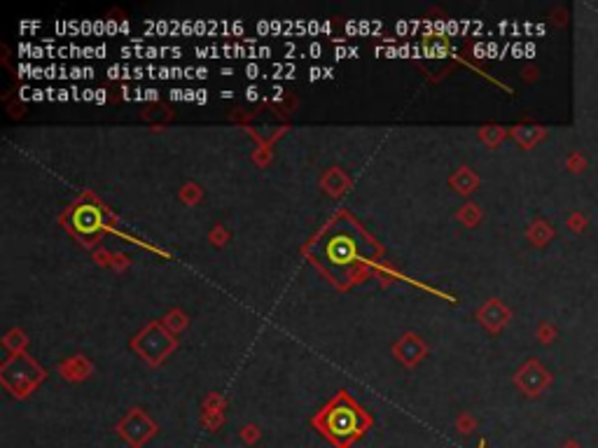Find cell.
<instances>
[{"mask_svg": "<svg viewBox=\"0 0 598 448\" xmlns=\"http://www.w3.org/2000/svg\"><path fill=\"white\" fill-rule=\"evenodd\" d=\"M119 33V24L115 19H105V36H117Z\"/></svg>", "mask_w": 598, "mask_h": 448, "instance_id": "obj_8", "label": "cell"}, {"mask_svg": "<svg viewBox=\"0 0 598 448\" xmlns=\"http://www.w3.org/2000/svg\"><path fill=\"white\" fill-rule=\"evenodd\" d=\"M66 101H72L70 89H59V103H66Z\"/></svg>", "mask_w": 598, "mask_h": 448, "instance_id": "obj_31", "label": "cell"}, {"mask_svg": "<svg viewBox=\"0 0 598 448\" xmlns=\"http://www.w3.org/2000/svg\"><path fill=\"white\" fill-rule=\"evenodd\" d=\"M155 33H157V36H166V33L171 36V22H164V19H162V22H157Z\"/></svg>", "mask_w": 598, "mask_h": 448, "instance_id": "obj_13", "label": "cell"}, {"mask_svg": "<svg viewBox=\"0 0 598 448\" xmlns=\"http://www.w3.org/2000/svg\"><path fill=\"white\" fill-rule=\"evenodd\" d=\"M220 98H222V101H224V98L229 101V98H234V91H231V89H224V91H220Z\"/></svg>", "mask_w": 598, "mask_h": 448, "instance_id": "obj_43", "label": "cell"}, {"mask_svg": "<svg viewBox=\"0 0 598 448\" xmlns=\"http://www.w3.org/2000/svg\"><path fill=\"white\" fill-rule=\"evenodd\" d=\"M297 47H295V43H285V54H292V52H295Z\"/></svg>", "mask_w": 598, "mask_h": 448, "instance_id": "obj_45", "label": "cell"}, {"mask_svg": "<svg viewBox=\"0 0 598 448\" xmlns=\"http://www.w3.org/2000/svg\"><path fill=\"white\" fill-rule=\"evenodd\" d=\"M344 31H346V36H358V22L348 19V22L344 24Z\"/></svg>", "mask_w": 598, "mask_h": 448, "instance_id": "obj_21", "label": "cell"}, {"mask_svg": "<svg viewBox=\"0 0 598 448\" xmlns=\"http://www.w3.org/2000/svg\"><path fill=\"white\" fill-rule=\"evenodd\" d=\"M262 75V68L260 65H257L255 61H250L248 65H245V77L248 79H255V77H260Z\"/></svg>", "mask_w": 598, "mask_h": 448, "instance_id": "obj_3", "label": "cell"}, {"mask_svg": "<svg viewBox=\"0 0 598 448\" xmlns=\"http://www.w3.org/2000/svg\"><path fill=\"white\" fill-rule=\"evenodd\" d=\"M318 33H323V22L311 19V22H309V36H318Z\"/></svg>", "mask_w": 598, "mask_h": 448, "instance_id": "obj_17", "label": "cell"}, {"mask_svg": "<svg viewBox=\"0 0 598 448\" xmlns=\"http://www.w3.org/2000/svg\"><path fill=\"white\" fill-rule=\"evenodd\" d=\"M105 93H108L105 89H96V98H94V103H96V105H103L105 101H108V96H105Z\"/></svg>", "mask_w": 598, "mask_h": 448, "instance_id": "obj_32", "label": "cell"}, {"mask_svg": "<svg viewBox=\"0 0 598 448\" xmlns=\"http://www.w3.org/2000/svg\"><path fill=\"white\" fill-rule=\"evenodd\" d=\"M70 79H87V75H84V65H72L70 68Z\"/></svg>", "mask_w": 598, "mask_h": 448, "instance_id": "obj_10", "label": "cell"}, {"mask_svg": "<svg viewBox=\"0 0 598 448\" xmlns=\"http://www.w3.org/2000/svg\"><path fill=\"white\" fill-rule=\"evenodd\" d=\"M19 98H22V101H33V89H31V86H22Z\"/></svg>", "mask_w": 598, "mask_h": 448, "instance_id": "obj_28", "label": "cell"}, {"mask_svg": "<svg viewBox=\"0 0 598 448\" xmlns=\"http://www.w3.org/2000/svg\"><path fill=\"white\" fill-rule=\"evenodd\" d=\"M323 33H332V22H323Z\"/></svg>", "mask_w": 598, "mask_h": 448, "instance_id": "obj_47", "label": "cell"}, {"mask_svg": "<svg viewBox=\"0 0 598 448\" xmlns=\"http://www.w3.org/2000/svg\"><path fill=\"white\" fill-rule=\"evenodd\" d=\"M285 33V22L281 19V22H278V19H274V22H271V36H283Z\"/></svg>", "mask_w": 598, "mask_h": 448, "instance_id": "obj_9", "label": "cell"}, {"mask_svg": "<svg viewBox=\"0 0 598 448\" xmlns=\"http://www.w3.org/2000/svg\"><path fill=\"white\" fill-rule=\"evenodd\" d=\"M54 31L59 33V36H66V33H68V26H66V22H56Z\"/></svg>", "mask_w": 598, "mask_h": 448, "instance_id": "obj_36", "label": "cell"}, {"mask_svg": "<svg viewBox=\"0 0 598 448\" xmlns=\"http://www.w3.org/2000/svg\"><path fill=\"white\" fill-rule=\"evenodd\" d=\"M257 33H262V36H271V22H267V19L257 22Z\"/></svg>", "mask_w": 598, "mask_h": 448, "instance_id": "obj_16", "label": "cell"}, {"mask_svg": "<svg viewBox=\"0 0 598 448\" xmlns=\"http://www.w3.org/2000/svg\"><path fill=\"white\" fill-rule=\"evenodd\" d=\"M56 77H59L56 65H47V68H45V79H56Z\"/></svg>", "mask_w": 598, "mask_h": 448, "instance_id": "obj_29", "label": "cell"}, {"mask_svg": "<svg viewBox=\"0 0 598 448\" xmlns=\"http://www.w3.org/2000/svg\"><path fill=\"white\" fill-rule=\"evenodd\" d=\"M321 54H323V45L321 43H311L309 45V56L311 59H321Z\"/></svg>", "mask_w": 598, "mask_h": 448, "instance_id": "obj_12", "label": "cell"}, {"mask_svg": "<svg viewBox=\"0 0 598 448\" xmlns=\"http://www.w3.org/2000/svg\"><path fill=\"white\" fill-rule=\"evenodd\" d=\"M94 98H96V91H94V89H82V101H91V103H94Z\"/></svg>", "mask_w": 598, "mask_h": 448, "instance_id": "obj_35", "label": "cell"}, {"mask_svg": "<svg viewBox=\"0 0 598 448\" xmlns=\"http://www.w3.org/2000/svg\"><path fill=\"white\" fill-rule=\"evenodd\" d=\"M29 77L31 79H45V68H43V65H31Z\"/></svg>", "mask_w": 598, "mask_h": 448, "instance_id": "obj_14", "label": "cell"}, {"mask_svg": "<svg viewBox=\"0 0 598 448\" xmlns=\"http://www.w3.org/2000/svg\"><path fill=\"white\" fill-rule=\"evenodd\" d=\"M321 77H325V68H321V65H314V68H309V82H318Z\"/></svg>", "mask_w": 598, "mask_h": 448, "instance_id": "obj_7", "label": "cell"}, {"mask_svg": "<svg viewBox=\"0 0 598 448\" xmlns=\"http://www.w3.org/2000/svg\"><path fill=\"white\" fill-rule=\"evenodd\" d=\"M332 77H335V68H330L328 65V68H325V79H332Z\"/></svg>", "mask_w": 598, "mask_h": 448, "instance_id": "obj_46", "label": "cell"}, {"mask_svg": "<svg viewBox=\"0 0 598 448\" xmlns=\"http://www.w3.org/2000/svg\"><path fill=\"white\" fill-rule=\"evenodd\" d=\"M194 54L199 59H210V47H194Z\"/></svg>", "mask_w": 598, "mask_h": 448, "instance_id": "obj_27", "label": "cell"}, {"mask_svg": "<svg viewBox=\"0 0 598 448\" xmlns=\"http://www.w3.org/2000/svg\"><path fill=\"white\" fill-rule=\"evenodd\" d=\"M108 77H110V79H122V65H119V63L110 65V68H108Z\"/></svg>", "mask_w": 598, "mask_h": 448, "instance_id": "obj_20", "label": "cell"}, {"mask_svg": "<svg viewBox=\"0 0 598 448\" xmlns=\"http://www.w3.org/2000/svg\"><path fill=\"white\" fill-rule=\"evenodd\" d=\"M40 26H43L40 22H22V24H19V31H22V33H26V31H38Z\"/></svg>", "mask_w": 598, "mask_h": 448, "instance_id": "obj_18", "label": "cell"}, {"mask_svg": "<svg viewBox=\"0 0 598 448\" xmlns=\"http://www.w3.org/2000/svg\"><path fill=\"white\" fill-rule=\"evenodd\" d=\"M197 103H199V105L208 103V91H206V89H197Z\"/></svg>", "mask_w": 598, "mask_h": 448, "instance_id": "obj_33", "label": "cell"}, {"mask_svg": "<svg viewBox=\"0 0 598 448\" xmlns=\"http://www.w3.org/2000/svg\"><path fill=\"white\" fill-rule=\"evenodd\" d=\"M245 98H248V101H257V98H260V89H257L255 84H250L248 89H245Z\"/></svg>", "mask_w": 598, "mask_h": 448, "instance_id": "obj_19", "label": "cell"}, {"mask_svg": "<svg viewBox=\"0 0 598 448\" xmlns=\"http://www.w3.org/2000/svg\"><path fill=\"white\" fill-rule=\"evenodd\" d=\"M72 222H75V229H77L79 236L91 238V236H96L98 229H101V224H103L101 210H98L96 206H82V208L75 210Z\"/></svg>", "mask_w": 598, "mask_h": 448, "instance_id": "obj_2", "label": "cell"}, {"mask_svg": "<svg viewBox=\"0 0 598 448\" xmlns=\"http://www.w3.org/2000/svg\"><path fill=\"white\" fill-rule=\"evenodd\" d=\"M169 98L171 101H185V89H171Z\"/></svg>", "mask_w": 598, "mask_h": 448, "instance_id": "obj_25", "label": "cell"}, {"mask_svg": "<svg viewBox=\"0 0 598 448\" xmlns=\"http://www.w3.org/2000/svg\"><path fill=\"white\" fill-rule=\"evenodd\" d=\"M231 72H234V70H231V68H222V75H224V77H229V75H231Z\"/></svg>", "mask_w": 598, "mask_h": 448, "instance_id": "obj_48", "label": "cell"}, {"mask_svg": "<svg viewBox=\"0 0 598 448\" xmlns=\"http://www.w3.org/2000/svg\"><path fill=\"white\" fill-rule=\"evenodd\" d=\"M94 36H98V38L105 36V22H103V19H96V22H94Z\"/></svg>", "mask_w": 598, "mask_h": 448, "instance_id": "obj_24", "label": "cell"}, {"mask_svg": "<svg viewBox=\"0 0 598 448\" xmlns=\"http://www.w3.org/2000/svg\"><path fill=\"white\" fill-rule=\"evenodd\" d=\"M181 36H197L194 22H190V19H185V22H181Z\"/></svg>", "mask_w": 598, "mask_h": 448, "instance_id": "obj_6", "label": "cell"}, {"mask_svg": "<svg viewBox=\"0 0 598 448\" xmlns=\"http://www.w3.org/2000/svg\"><path fill=\"white\" fill-rule=\"evenodd\" d=\"M94 33V22H82V36H89Z\"/></svg>", "mask_w": 598, "mask_h": 448, "instance_id": "obj_40", "label": "cell"}, {"mask_svg": "<svg viewBox=\"0 0 598 448\" xmlns=\"http://www.w3.org/2000/svg\"><path fill=\"white\" fill-rule=\"evenodd\" d=\"M143 59H150V61H155V59H162V49H159V47H155V45H148V47H145Z\"/></svg>", "mask_w": 598, "mask_h": 448, "instance_id": "obj_5", "label": "cell"}, {"mask_svg": "<svg viewBox=\"0 0 598 448\" xmlns=\"http://www.w3.org/2000/svg\"><path fill=\"white\" fill-rule=\"evenodd\" d=\"M358 36H374V29H371V22H367V19H362V22H358Z\"/></svg>", "mask_w": 598, "mask_h": 448, "instance_id": "obj_4", "label": "cell"}, {"mask_svg": "<svg viewBox=\"0 0 598 448\" xmlns=\"http://www.w3.org/2000/svg\"><path fill=\"white\" fill-rule=\"evenodd\" d=\"M119 54H122L124 59H131V56H136V52H134V47H122Z\"/></svg>", "mask_w": 598, "mask_h": 448, "instance_id": "obj_37", "label": "cell"}, {"mask_svg": "<svg viewBox=\"0 0 598 448\" xmlns=\"http://www.w3.org/2000/svg\"><path fill=\"white\" fill-rule=\"evenodd\" d=\"M208 77V70L206 68H197V79H206Z\"/></svg>", "mask_w": 598, "mask_h": 448, "instance_id": "obj_44", "label": "cell"}, {"mask_svg": "<svg viewBox=\"0 0 598 448\" xmlns=\"http://www.w3.org/2000/svg\"><path fill=\"white\" fill-rule=\"evenodd\" d=\"M143 93H145V101H157V98H159V91L155 89V86H150V89H143Z\"/></svg>", "mask_w": 598, "mask_h": 448, "instance_id": "obj_26", "label": "cell"}, {"mask_svg": "<svg viewBox=\"0 0 598 448\" xmlns=\"http://www.w3.org/2000/svg\"><path fill=\"white\" fill-rule=\"evenodd\" d=\"M281 98H283V86L274 84L271 86V101H281Z\"/></svg>", "mask_w": 598, "mask_h": 448, "instance_id": "obj_23", "label": "cell"}, {"mask_svg": "<svg viewBox=\"0 0 598 448\" xmlns=\"http://www.w3.org/2000/svg\"><path fill=\"white\" fill-rule=\"evenodd\" d=\"M145 75H148V70H145L143 65H136V68H134V79H143Z\"/></svg>", "mask_w": 598, "mask_h": 448, "instance_id": "obj_39", "label": "cell"}, {"mask_svg": "<svg viewBox=\"0 0 598 448\" xmlns=\"http://www.w3.org/2000/svg\"><path fill=\"white\" fill-rule=\"evenodd\" d=\"M314 425L328 437L337 448H348L355 439H360L369 427V418L360 406L348 397H339L314 418Z\"/></svg>", "mask_w": 598, "mask_h": 448, "instance_id": "obj_1", "label": "cell"}, {"mask_svg": "<svg viewBox=\"0 0 598 448\" xmlns=\"http://www.w3.org/2000/svg\"><path fill=\"white\" fill-rule=\"evenodd\" d=\"M108 54V45H96V59H105Z\"/></svg>", "mask_w": 598, "mask_h": 448, "instance_id": "obj_38", "label": "cell"}, {"mask_svg": "<svg viewBox=\"0 0 598 448\" xmlns=\"http://www.w3.org/2000/svg\"><path fill=\"white\" fill-rule=\"evenodd\" d=\"M129 31H131V26H129V22H126V19H124V22H119V33H122V36H126Z\"/></svg>", "mask_w": 598, "mask_h": 448, "instance_id": "obj_41", "label": "cell"}, {"mask_svg": "<svg viewBox=\"0 0 598 448\" xmlns=\"http://www.w3.org/2000/svg\"><path fill=\"white\" fill-rule=\"evenodd\" d=\"M400 47V59H411V45H397Z\"/></svg>", "mask_w": 598, "mask_h": 448, "instance_id": "obj_34", "label": "cell"}, {"mask_svg": "<svg viewBox=\"0 0 598 448\" xmlns=\"http://www.w3.org/2000/svg\"><path fill=\"white\" fill-rule=\"evenodd\" d=\"M267 56H271V47L269 45L257 47V59H267Z\"/></svg>", "mask_w": 598, "mask_h": 448, "instance_id": "obj_30", "label": "cell"}, {"mask_svg": "<svg viewBox=\"0 0 598 448\" xmlns=\"http://www.w3.org/2000/svg\"><path fill=\"white\" fill-rule=\"evenodd\" d=\"M395 33H397V36H407V33H411V24L402 19V22L395 24Z\"/></svg>", "mask_w": 598, "mask_h": 448, "instance_id": "obj_11", "label": "cell"}, {"mask_svg": "<svg viewBox=\"0 0 598 448\" xmlns=\"http://www.w3.org/2000/svg\"><path fill=\"white\" fill-rule=\"evenodd\" d=\"M358 54H360V49L351 45V47H348V59H358Z\"/></svg>", "mask_w": 598, "mask_h": 448, "instance_id": "obj_42", "label": "cell"}, {"mask_svg": "<svg viewBox=\"0 0 598 448\" xmlns=\"http://www.w3.org/2000/svg\"><path fill=\"white\" fill-rule=\"evenodd\" d=\"M335 59H337V61H342V59H348V47H346V45L335 47Z\"/></svg>", "mask_w": 598, "mask_h": 448, "instance_id": "obj_15", "label": "cell"}, {"mask_svg": "<svg viewBox=\"0 0 598 448\" xmlns=\"http://www.w3.org/2000/svg\"><path fill=\"white\" fill-rule=\"evenodd\" d=\"M33 101H36V103H40V101H47V91L40 89V86H36V89H33Z\"/></svg>", "mask_w": 598, "mask_h": 448, "instance_id": "obj_22", "label": "cell"}, {"mask_svg": "<svg viewBox=\"0 0 598 448\" xmlns=\"http://www.w3.org/2000/svg\"><path fill=\"white\" fill-rule=\"evenodd\" d=\"M480 448H486V441H484V439L480 441Z\"/></svg>", "mask_w": 598, "mask_h": 448, "instance_id": "obj_49", "label": "cell"}]
</instances>
